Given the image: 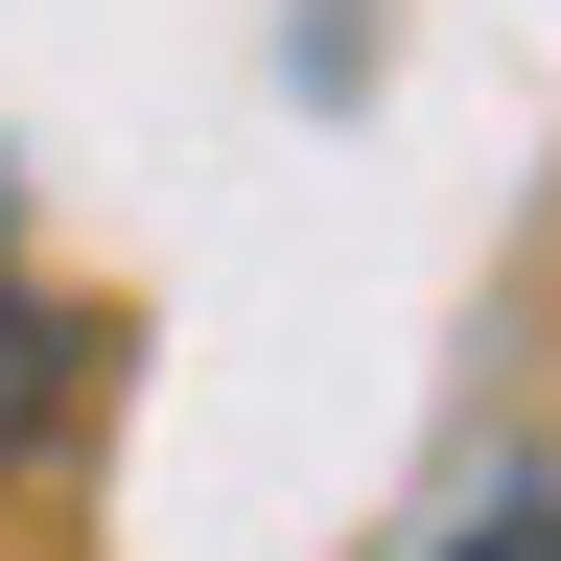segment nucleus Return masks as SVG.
Instances as JSON below:
<instances>
[{"label":"nucleus","mask_w":561,"mask_h":561,"mask_svg":"<svg viewBox=\"0 0 561 561\" xmlns=\"http://www.w3.org/2000/svg\"><path fill=\"white\" fill-rule=\"evenodd\" d=\"M94 398H117V305H70V280L0 257V491L70 468V421H94Z\"/></svg>","instance_id":"1"},{"label":"nucleus","mask_w":561,"mask_h":561,"mask_svg":"<svg viewBox=\"0 0 561 561\" xmlns=\"http://www.w3.org/2000/svg\"><path fill=\"white\" fill-rule=\"evenodd\" d=\"M0 257H24V164H0Z\"/></svg>","instance_id":"3"},{"label":"nucleus","mask_w":561,"mask_h":561,"mask_svg":"<svg viewBox=\"0 0 561 561\" xmlns=\"http://www.w3.org/2000/svg\"><path fill=\"white\" fill-rule=\"evenodd\" d=\"M445 561H561V491H515V515H468Z\"/></svg>","instance_id":"2"}]
</instances>
